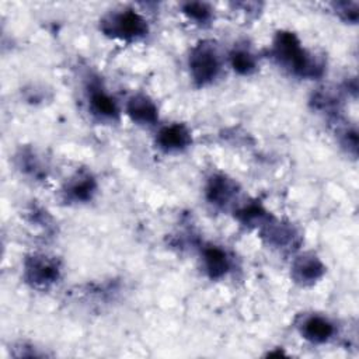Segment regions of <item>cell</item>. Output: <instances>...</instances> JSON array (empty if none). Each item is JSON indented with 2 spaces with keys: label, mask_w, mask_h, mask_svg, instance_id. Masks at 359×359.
<instances>
[{
  "label": "cell",
  "mask_w": 359,
  "mask_h": 359,
  "mask_svg": "<svg viewBox=\"0 0 359 359\" xmlns=\"http://www.w3.org/2000/svg\"><path fill=\"white\" fill-rule=\"evenodd\" d=\"M205 268L212 278H219L225 275L229 269V260L225 251L218 247H209L203 253Z\"/></svg>",
  "instance_id": "cell-6"
},
{
  "label": "cell",
  "mask_w": 359,
  "mask_h": 359,
  "mask_svg": "<svg viewBox=\"0 0 359 359\" xmlns=\"http://www.w3.org/2000/svg\"><path fill=\"white\" fill-rule=\"evenodd\" d=\"M184 13L197 21H206L211 17V9L205 3H187L184 6Z\"/></svg>",
  "instance_id": "cell-14"
},
{
  "label": "cell",
  "mask_w": 359,
  "mask_h": 359,
  "mask_svg": "<svg viewBox=\"0 0 359 359\" xmlns=\"http://www.w3.org/2000/svg\"><path fill=\"white\" fill-rule=\"evenodd\" d=\"M128 114L134 121L140 124H153L158 119L156 106L145 96H136L129 101Z\"/></svg>",
  "instance_id": "cell-5"
},
{
  "label": "cell",
  "mask_w": 359,
  "mask_h": 359,
  "mask_svg": "<svg viewBox=\"0 0 359 359\" xmlns=\"http://www.w3.org/2000/svg\"><path fill=\"white\" fill-rule=\"evenodd\" d=\"M275 55L295 73L301 76H314L317 65L302 49L297 38L290 33H280L275 40Z\"/></svg>",
  "instance_id": "cell-1"
},
{
  "label": "cell",
  "mask_w": 359,
  "mask_h": 359,
  "mask_svg": "<svg viewBox=\"0 0 359 359\" xmlns=\"http://www.w3.org/2000/svg\"><path fill=\"white\" fill-rule=\"evenodd\" d=\"M158 142L164 151L174 152L187 147L191 142V136L183 125H171L160 131Z\"/></svg>",
  "instance_id": "cell-4"
},
{
  "label": "cell",
  "mask_w": 359,
  "mask_h": 359,
  "mask_svg": "<svg viewBox=\"0 0 359 359\" xmlns=\"http://www.w3.org/2000/svg\"><path fill=\"white\" fill-rule=\"evenodd\" d=\"M92 107L103 116H114L116 114V106L111 97H108L101 90L92 92Z\"/></svg>",
  "instance_id": "cell-11"
},
{
  "label": "cell",
  "mask_w": 359,
  "mask_h": 359,
  "mask_svg": "<svg viewBox=\"0 0 359 359\" xmlns=\"http://www.w3.org/2000/svg\"><path fill=\"white\" fill-rule=\"evenodd\" d=\"M32 278L38 284L53 282L58 278V268L47 260H36L29 267Z\"/></svg>",
  "instance_id": "cell-9"
},
{
  "label": "cell",
  "mask_w": 359,
  "mask_h": 359,
  "mask_svg": "<svg viewBox=\"0 0 359 359\" xmlns=\"http://www.w3.org/2000/svg\"><path fill=\"white\" fill-rule=\"evenodd\" d=\"M232 62H233V68L238 72V73H250L254 68H256V62H254V58L245 51L240 52H236L232 56Z\"/></svg>",
  "instance_id": "cell-12"
},
{
  "label": "cell",
  "mask_w": 359,
  "mask_h": 359,
  "mask_svg": "<svg viewBox=\"0 0 359 359\" xmlns=\"http://www.w3.org/2000/svg\"><path fill=\"white\" fill-rule=\"evenodd\" d=\"M334 333L332 323L323 317H310L304 325V334L308 340L314 343H324Z\"/></svg>",
  "instance_id": "cell-7"
},
{
  "label": "cell",
  "mask_w": 359,
  "mask_h": 359,
  "mask_svg": "<svg viewBox=\"0 0 359 359\" xmlns=\"http://www.w3.org/2000/svg\"><path fill=\"white\" fill-rule=\"evenodd\" d=\"M190 68L198 83L205 84L212 82L219 72V61L215 51L208 47L197 48L190 58Z\"/></svg>",
  "instance_id": "cell-3"
},
{
  "label": "cell",
  "mask_w": 359,
  "mask_h": 359,
  "mask_svg": "<svg viewBox=\"0 0 359 359\" xmlns=\"http://www.w3.org/2000/svg\"><path fill=\"white\" fill-rule=\"evenodd\" d=\"M103 29L107 34L118 38L138 40L147 33V24L135 12H123L104 20Z\"/></svg>",
  "instance_id": "cell-2"
},
{
  "label": "cell",
  "mask_w": 359,
  "mask_h": 359,
  "mask_svg": "<svg viewBox=\"0 0 359 359\" xmlns=\"http://www.w3.org/2000/svg\"><path fill=\"white\" fill-rule=\"evenodd\" d=\"M232 193H233L232 184L223 177H215L208 188L209 199L215 203H223L230 198Z\"/></svg>",
  "instance_id": "cell-10"
},
{
  "label": "cell",
  "mask_w": 359,
  "mask_h": 359,
  "mask_svg": "<svg viewBox=\"0 0 359 359\" xmlns=\"http://www.w3.org/2000/svg\"><path fill=\"white\" fill-rule=\"evenodd\" d=\"M95 191V183L92 178H80L79 182H76L73 186H72V195L76 198V199H80V201H86L90 197H92Z\"/></svg>",
  "instance_id": "cell-13"
},
{
  "label": "cell",
  "mask_w": 359,
  "mask_h": 359,
  "mask_svg": "<svg viewBox=\"0 0 359 359\" xmlns=\"http://www.w3.org/2000/svg\"><path fill=\"white\" fill-rule=\"evenodd\" d=\"M324 273V268L321 262L314 257H305L299 260L295 265V274L296 278L302 282H313L321 277Z\"/></svg>",
  "instance_id": "cell-8"
}]
</instances>
